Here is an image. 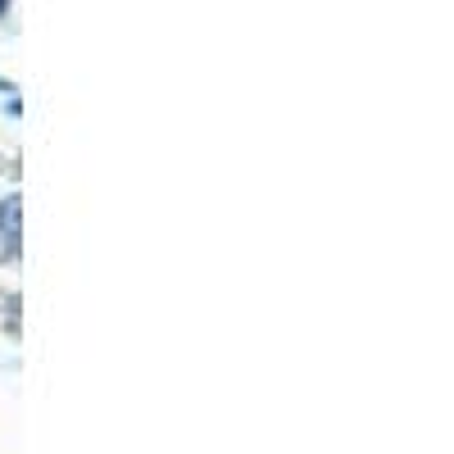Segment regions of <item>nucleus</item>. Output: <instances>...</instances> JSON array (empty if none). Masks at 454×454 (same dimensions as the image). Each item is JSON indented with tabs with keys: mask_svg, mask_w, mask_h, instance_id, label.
Returning <instances> with one entry per match:
<instances>
[{
	"mask_svg": "<svg viewBox=\"0 0 454 454\" xmlns=\"http://www.w3.org/2000/svg\"><path fill=\"white\" fill-rule=\"evenodd\" d=\"M0 237H5V254H14V237H19V196L0 200Z\"/></svg>",
	"mask_w": 454,
	"mask_h": 454,
	"instance_id": "obj_1",
	"label": "nucleus"
},
{
	"mask_svg": "<svg viewBox=\"0 0 454 454\" xmlns=\"http://www.w3.org/2000/svg\"><path fill=\"white\" fill-rule=\"evenodd\" d=\"M0 14H10V5H0Z\"/></svg>",
	"mask_w": 454,
	"mask_h": 454,
	"instance_id": "obj_2",
	"label": "nucleus"
},
{
	"mask_svg": "<svg viewBox=\"0 0 454 454\" xmlns=\"http://www.w3.org/2000/svg\"><path fill=\"white\" fill-rule=\"evenodd\" d=\"M0 91H5V82H0Z\"/></svg>",
	"mask_w": 454,
	"mask_h": 454,
	"instance_id": "obj_3",
	"label": "nucleus"
}]
</instances>
